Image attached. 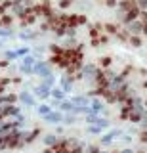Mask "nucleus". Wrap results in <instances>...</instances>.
Masks as SVG:
<instances>
[{
  "mask_svg": "<svg viewBox=\"0 0 147 153\" xmlns=\"http://www.w3.org/2000/svg\"><path fill=\"white\" fill-rule=\"evenodd\" d=\"M33 75H38L40 79H46V76H52V67L46 61H36L35 67H33Z\"/></svg>",
  "mask_w": 147,
  "mask_h": 153,
  "instance_id": "obj_1",
  "label": "nucleus"
},
{
  "mask_svg": "<svg viewBox=\"0 0 147 153\" xmlns=\"http://www.w3.org/2000/svg\"><path fill=\"white\" fill-rule=\"evenodd\" d=\"M118 136H122V130H109L105 134H101V138H99V146H111L113 140H117Z\"/></svg>",
  "mask_w": 147,
  "mask_h": 153,
  "instance_id": "obj_2",
  "label": "nucleus"
},
{
  "mask_svg": "<svg viewBox=\"0 0 147 153\" xmlns=\"http://www.w3.org/2000/svg\"><path fill=\"white\" fill-rule=\"evenodd\" d=\"M35 63H36V59L33 56H25L21 59L19 71H21V73H25V75H33V67H35Z\"/></svg>",
  "mask_w": 147,
  "mask_h": 153,
  "instance_id": "obj_3",
  "label": "nucleus"
},
{
  "mask_svg": "<svg viewBox=\"0 0 147 153\" xmlns=\"http://www.w3.org/2000/svg\"><path fill=\"white\" fill-rule=\"evenodd\" d=\"M128 31H130V35H141L143 33V21L134 19L132 23H128Z\"/></svg>",
  "mask_w": 147,
  "mask_h": 153,
  "instance_id": "obj_4",
  "label": "nucleus"
},
{
  "mask_svg": "<svg viewBox=\"0 0 147 153\" xmlns=\"http://www.w3.org/2000/svg\"><path fill=\"white\" fill-rule=\"evenodd\" d=\"M90 107H92V111L96 113V115H99V113H103V115H105V103H103L101 100L94 98L92 102H90Z\"/></svg>",
  "mask_w": 147,
  "mask_h": 153,
  "instance_id": "obj_5",
  "label": "nucleus"
},
{
  "mask_svg": "<svg viewBox=\"0 0 147 153\" xmlns=\"http://www.w3.org/2000/svg\"><path fill=\"white\" fill-rule=\"evenodd\" d=\"M90 102H92V100L86 98V96H73V98H71V103H75L77 107H88Z\"/></svg>",
  "mask_w": 147,
  "mask_h": 153,
  "instance_id": "obj_6",
  "label": "nucleus"
},
{
  "mask_svg": "<svg viewBox=\"0 0 147 153\" xmlns=\"http://www.w3.org/2000/svg\"><path fill=\"white\" fill-rule=\"evenodd\" d=\"M82 71H84V75H86L88 79H98V75H99V69H98L96 65H92V63L84 65V67H82Z\"/></svg>",
  "mask_w": 147,
  "mask_h": 153,
  "instance_id": "obj_7",
  "label": "nucleus"
},
{
  "mask_svg": "<svg viewBox=\"0 0 147 153\" xmlns=\"http://www.w3.org/2000/svg\"><path fill=\"white\" fill-rule=\"evenodd\" d=\"M44 121L46 123H52V124L61 123V121H63V113H61V111H52L50 115H46V117H44Z\"/></svg>",
  "mask_w": 147,
  "mask_h": 153,
  "instance_id": "obj_8",
  "label": "nucleus"
},
{
  "mask_svg": "<svg viewBox=\"0 0 147 153\" xmlns=\"http://www.w3.org/2000/svg\"><path fill=\"white\" fill-rule=\"evenodd\" d=\"M35 96H36V98H40V100H46V98H50V96H52V90L40 84V86H36V88H35Z\"/></svg>",
  "mask_w": 147,
  "mask_h": 153,
  "instance_id": "obj_9",
  "label": "nucleus"
},
{
  "mask_svg": "<svg viewBox=\"0 0 147 153\" xmlns=\"http://www.w3.org/2000/svg\"><path fill=\"white\" fill-rule=\"evenodd\" d=\"M19 100L27 105V107H33V105H35V96L29 94V92H21L19 94Z\"/></svg>",
  "mask_w": 147,
  "mask_h": 153,
  "instance_id": "obj_10",
  "label": "nucleus"
},
{
  "mask_svg": "<svg viewBox=\"0 0 147 153\" xmlns=\"http://www.w3.org/2000/svg\"><path fill=\"white\" fill-rule=\"evenodd\" d=\"M61 90H63L65 94L73 90V79H71V76H63V79H61Z\"/></svg>",
  "mask_w": 147,
  "mask_h": 153,
  "instance_id": "obj_11",
  "label": "nucleus"
},
{
  "mask_svg": "<svg viewBox=\"0 0 147 153\" xmlns=\"http://www.w3.org/2000/svg\"><path fill=\"white\" fill-rule=\"evenodd\" d=\"M52 98L54 102H65V92L61 88H52Z\"/></svg>",
  "mask_w": 147,
  "mask_h": 153,
  "instance_id": "obj_12",
  "label": "nucleus"
},
{
  "mask_svg": "<svg viewBox=\"0 0 147 153\" xmlns=\"http://www.w3.org/2000/svg\"><path fill=\"white\" fill-rule=\"evenodd\" d=\"M36 111H38V115H40V117H46V115H50L52 111H54V109H52L50 105H46V103H40L38 107H36Z\"/></svg>",
  "mask_w": 147,
  "mask_h": 153,
  "instance_id": "obj_13",
  "label": "nucleus"
},
{
  "mask_svg": "<svg viewBox=\"0 0 147 153\" xmlns=\"http://www.w3.org/2000/svg\"><path fill=\"white\" fill-rule=\"evenodd\" d=\"M103 130H105V128L98 126V124H90V126L86 128V132H88V134H103Z\"/></svg>",
  "mask_w": 147,
  "mask_h": 153,
  "instance_id": "obj_14",
  "label": "nucleus"
},
{
  "mask_svg": "<svg viewBox=\"0 0 147 153\" xmlns=\"http://www.w3.org/2000/svg\"><path fill=\"white\" fill-rule=\"evenodd\" d=\"M16 54H17V57H25V56H31V48L23 46V48H19V50H16Z\"/></svg>",
  "mask_w": 147,
  "mask_h": 153,
  "instance_id": "obj_15",
  "label": "nucleus"
},
{
  "mask_svg": "<svg viewBox=\"0 0 147 153\" xmlns=\"http://www.w3.org/2000/svg\"><path fill=\"white\" fill-rule=\"evenodd\" d=\"M42 86H46V88H54V76H46L44 80H42Z\"/></svg>",
  "mask_w": 147,
  "mask_h": 153,
  "instance_id": "obj_16",
  "label": "nucleus"
},
{
  "mask_svg": "<svg viewBox=\"0 0 147 153\" xmlns=\"http://www.w3.org/2000/svg\"><path fill=\"white\" fill-rule=\"evenodd\" d=\"M130 42H132V46H136V48L141 46V38L137 35H130Z\"/></svg>",
  "mask_w": 147,
  "mask_h": 153,
  "instance_id": "obj_17",
  "label": "nucleus"
},
{
  "mask_svg": "<svg viewBox=\"0 0 147 153\" xmlns=\"http://www.w3.org/2000/svg\"><path fill=\"white\" fill-rule=\"evenodd\" d=\"M44 143H46V146H55V143H58V138H55V136H46Z\"/></svg>",
  "mask_w": 147,
  "mask_h": 153,
  "instance_id": "obj_18",
  "label": "nucleus"
},
{
  "mask_svg": "<svg viewBox=\"0 0 147 153\" xmlns=\"http://www.w3.org/2000/svg\"><path fill=\"white\" fill-rule=\"evenodd\" d=\"M36 35H35V33H21V35H19V38H23V40H31V38H35Z\"/></svg>",
  "mask_w": 147,
  "mask_h": 153,
  "instance_id": "obj_19",
  "label": "nucleus"
},
{
  "mask_svg": "<svg viewBox=\"0 0 147 153\" xmlns=\"http://www.w3.org/2000/svg\"><path fill=\"white\" fill-rule=\"evenodd\" d=\"M136 6L140 10H147V0H136Z\"/></svg>",
  "mask_w": 147,
  "mask_h": 153,
  "instance_id": "obj_20",
  "label": "nucleus"
},
{
  "mask_svg": "<svg viewBox=\"0 0 147 153\" xmlns=\"http://www.w3.org/2000/svg\"><path fill=\"white\" fill-rule=\"evenodd\" d=\"M63 121L67 123V124H71V123H75V115H63Z\"/></svg>",
  "mask_w": 147,
  "mask_h": 153,
  "instance_id": "obj_21",
  "label": "nucleus"
},
{
  "mask_svg": "<svg viewBox=\"0 0 147 153\" xmlns=\"http://www.w3.org/2000/svg\"><path fill=\"white\" fill-rule=\"evenodd\" d=\"M6 57H8V59H16V57H17L16 50H8V52H6Z\"/></svg>",
  "mask_w": 147,
  "mask_h": 153,
  "instance_id": "obj_22",
  "label": "nucleus"
},
{
  "mask_svg": "<svg viewBox=\"0 0 147 153\" xmlns=\"http://www.w3.org/2000/svg\"><path fill=\"white\" fill-rule=\"evenodd\" d=\"M0 36H4V38L12 36V31H10V29H0Z\"/></svg>",
  "mask_w": 147,
  "mask_h": 153,
  "instance_id": "obj_23",
  "label": "nucleus"
},
{
  "mask_svg": "<svg viewBox=\"0 0 147 153\" xmlns=\"http://www.w3.org/2000/svg\"><path fill=\"white\" fill-rule=\"evenodd\" d=\"M101 65L103 67H109V65H111V59H109V57H103V59H101Z\"/></svg>",
  "mask_w": 147,
  "mask_h": 153,
  "instance_id": "obj_24",
  "label": "nucleus"
},
{
  "mask_svg": "<svg viewBox=\"0 0 147 153\" xmlns=\"http://www.w3.org/2000/svg\"><path fill=\"white\" fill-rule=\"evenodd\" d=\"M140 138H141V142H143V143H147V130L141 132V134H140Z\"/></svg>",
  "mask_w": 147,
  "mask_h": 153,
  "instance_id": "obj_25",
  "label": "nucleus"
},
{
  "mask_svg": "<svg viewBox=\"0 0 147 153\" xmlns=\"http://www.w3.org/2000/svg\"><path fill=\"white\" fill-rule=\"evenodd\" d=\"M105 29H107L109 33H113V35H115V33H117V29H115V25H107Z\"/></svg>",
  "mask_w": 147,
  "mask_h": 153,
  "instance_id": "obj_26",
  "label": "nucleus"
},
{
  "mask_svg": "<svg viewBox=\"0 0 147 153\" xmlns=\"http://www.w3.org/2000/svg\"><path fill=\"white\" fill-rule=\"evenodd\" d=\"M120 153H136L134 149H132V147H124V149H122Z\"/></svg>",
  "mask_w": 147,
  "mask_h": 153,
  "instance_id": "obj_27",
  "label": "nucleus"
},
{
  "mask_svg": "<svg viewBox=\"0 0 147 153\" xmlns=\"http://www.w3.org/2000/svg\"><path fill=\"white\" fill-rule=\"evenodd\" d=\"M143 88H147V80H145V82H143Z\"/></svg>",
  "mask_w": 147,
  "mask_h": 153,
  "instance_id": "obj_28",
  "label": "nucleus"
},
{
  "mask_svg": "<svg viewBox=\"0 0 147 153\" xmlns=\"http://www.w3.org/2000/svg\"><path fill=\"white\" fill-rule=\"evenodd\" d=\"M99 153H109V151H105V149H101V151H99Z\"/></svg>",
  "mask_w": 147,
  "mask_h": 153,
  "instance_id": "obj_29",
  "label": "nucleus"
},
{
  "mask_svg": "<svg viewBox=\"0 0 147 153\" xmlns=\"http://www.w3.org/2000/svg\"><path fill=\"white\" fill-rule=\"evenodd\" d=\"M136 153H143V151H136Z\"/></svg>",
  "mask_w": 147,
  "mask_h": 153,
  "instance_id": "obj_30",
  "label": "nucleus"
},
{
  "mask_svg": "<svg viewBox=\"0 0 147 153\" xmlns=\"http://www.w3.org/2000/svg\"><path fill=\"white\" fill-rule=\"evenodd\" d=\"M0 46H2V42H0Z\"/></svg>",
  "mask_w": 147,
  "mask_h": 153,
  "instance_id": "obj_31",
  "label": "nucleus"
},
{
  "mask_svg": "<svg viewBox=\"0 0 147 153\" xmlns=\"http://www.w3.org/2000/svg\"><path fill=\"white\" fill-rule=\"evenodd\" d=\"M117 153H120V151H117Z\"/></svg>",
  "mask_w": 147,
  "mask_h": 153,
  "instance_id": "obj_32",
  "label": "nucleus"
}]
</instances>
